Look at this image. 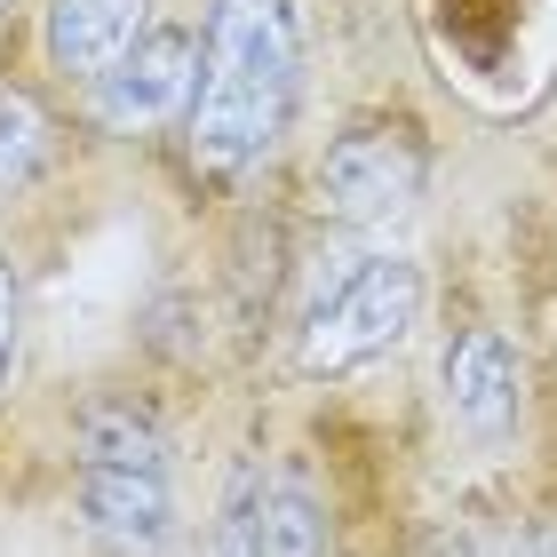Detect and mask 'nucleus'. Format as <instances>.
<instances>
[{"mask_svg": "<svg viewBox=\"0 0 557 557\" xmlns=\"http://www.w3.org/2000/svg\"><path fill=\"white\" fill-rule=\"evenodd\" d=\"M199 72H191V40L184 33H144L136 57L104 81V128H151L175 104H191Z\"/></svg>", "mask_w": 557, "mask_h": 557, "instance_id": "7", "label": "nucleus"}, {"mask_svg": "<svg viewBox=\"0 0 557 557\" xmlns=\"http://www.w3.org/2000/svg\"><path fill=\"white\" fill-rule=\"evenodd\" d=\"M0 9H9V0H0Z\"/></svg>", "mask_w": 557, "mask_h": 557, "instance_id": "12", "label": "nucleus"}, {"mask_svg": "<svg viewBox=\"0 0 557 557\" xmlns=\"http://www.w3.org/2000/svg\"><path fill=\"white\" fill-rule=\"evenodd\" d=\"M151 0H48V57L81 81H112L136 57Z\"/></svg>", "mask_w": 557, "mask_h": 557, "instance_id": "6", "label": "nucleus"}, {"mask_svg": "<svg viewBox=\"0 0 557 557\" xmlns=\"http://www.w3.org/2000/svg\"><path fill=\"white\" fill-rule=\"evenodd\" d=\"M302 33L287 0H208V40H199V88L184 112L191 168L239 175L278 144L295 112Z\"/></svg>", "mask_w": 557, "mask_h": 557, "instance_id": "1", "label": "nucleus"}, {"mask_svg": "<svg viewBox=\"0 0 557 557\" xmlns=\"http://www.w3.org/2000/svg\"><path fill=\"white\" fill-rule=\"evenodd\" d=\"M81 510L104 557H175L168 438L128 398H96L81 414Z\"/></svg>", "mask_w": 557, "mask_h": 557, "instance_id": "2", "label": "nucleus"}, {"mask_svg": "<svg viewBox=\"0 0 557 557\" xmlns=\"http://www.w3.org/2000/svg\"><path fill=\"white\" fill-rule=\"evenodd\" d=\"M9 367H16V271L0 263V383H9Z\"/></svg>", "mask_w": 557, "mask_h": 557, "instance_id": "11", "label": "nucleus"}, {"mask_svg": "<svg viewBox=\"0 0 557 557\" xmlns=\"http://www.w3.org/2000/svg\"><path fill=\"white\" fill-rule=\"evenodd\" d=\"M48 160V120L24 88H0V199H16Z\"/></svg>", "mask_w": 557, "mask_h": 557, "instance_id": "9", "label": "nucleus"}, {"mask_svg": "<svg viewBox=\"0 0 557 557\" xmlns=\"http://www.w3.org/2000/svg\"><path fill=\"white\" fill-rule=\"evenodd\" d=\"M215 557H263V478L256 470H239V486L215 518Z\"/></svg>", "mask_w": 557, "mask_h": 557, "instance_id": "10", "label": "nucleus"}, {"mask_svg": "<svg viewBox=\"0 0 557 557\" xmlns=\"http://www.w3.org/2000/svg\"><path fill=\"white\" fill-rule=\"evenodd\" d=\"M518 398H525V374H518V350L502 343V326H470V335L446 343V414L470 438H486V446L510 438Z\"/></svg>", "mask_w": 557, "mask_h": 557, "instance_id": "5", "label": "nucleus"}, {"mask_svg": "<svg viewBox=\"0 0 557 557\" xmlns=\"http://www.w3.org/2000/svg\"><path fill=\"white\" fill-rule=\"evenodd\" d=\"M414 311H422V271L407 256H367L350 278H335L311 302V319H302V367L311 374L367 367L374 350H391L414 326Z\"/></svg>", "mask_w": 557, "mask_h": 557, "instance_id": "3", "label": "nucleus"}, {"mask_svg": "<svg viewBox=\"0 0 557 557\" xmlns=\"http://www.w3.org/2000/svg\"><path fill=\"white\" fill-rule=\"evenodd\" d=\"M422 175H430V151L407 120H359V128H343L326 144L319 199L343 223H391L422 199Z\"/></svg>", "mask_w": 557, "mask_h": 557, "instance_id": "4", "label": "nucleus"}, {"mask_svg": "<svg viewBox=\"0 0 557 557\" xmlns=\"http://www.w3.org/2000/svg\"><path fill=\"white\" fill-rule=\"evenodd\" d=\"M263 557H326V510L302 478H263Z\"/></svg>", "mask_w": 557, "mask_h": 557, "instance_id": "8", "label": "nucleus"}]
</instances>
